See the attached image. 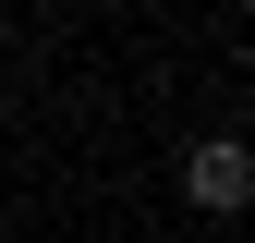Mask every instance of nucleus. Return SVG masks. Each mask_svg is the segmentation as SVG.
Returning a JSON list of instances; mask_svg holds the SVG:
<instances>
[{
	"mask_svg": "<svg viewBox=\"0 0 255 243\" xmlns=\"http://www.w3.org/2000/svg\"><path fill=\"white\" fill-rule=\"evenodd\" d=\"M182 195H195L207 219H231V207L255 195V158H243V134H207L195 158H182Z\"/></svg>",
	"mask_w": 255,
	"mask_h": 243,
	"instance_id": "obj_1",
	"label": "nucleus"
}]
</instances>
